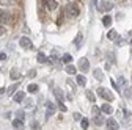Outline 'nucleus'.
I'll use <instances>...</instances> for the list:
<instances>
[{"label": "nucleus", "instance_id": "f257e3e1", "mask_svg": "<svg viewBox=\"0 0 132 130\" xmlns=\"http://www.w3.org/2000/svg\"><path fill=\"white\" fill-rule=\"evenodd\" d=\"M66 14H68L69 17H77V16L80 14L77 3H74V2H69L68 5H66Z\"/></svg>", "mask_w": 132, "mask_h": 130}, {"label": "nucleus", "instance_id": "f03ea898", "mask_svg": "<svg viewBox=\"0 0 132 130\" xmlns=\"http://www.w3.org/2000/svg\"><path fill=\"white\" fill-rule=\"evenodd\" d=\"M96 92H97V96H101L102 99H105V100H110V102H112V100L115 99V96H113L110 91H107L105 88H102V86H99V88L96 89Z\"/></svg>", "mask_w": 132, "mask_h": 130}, {"label": "nucleus", "instance_id": "7ed1b4c3", "mask_svg": "<svg viewBox=\"0 0 132 130\" xmlns=\"http://www.w3.org/2000/svg\"><path fill=\"white\" fill-rule=\"evenodd\" d=\"M79 69L84 74H87L90 71V61H88V58H80L79 60Z\"/></svg>", "mask_w": 132, "mask_h": 130}, {"label": "nucleus", "instance_id": "20e7f679", "mask_svg": "<svg viewBox=\"0 0 132 130\" xmlns=\"http://www.w3.org/2000/svg\"><path fill=\"white\" fill-rule=\"evenodd\" d=\"M19 45H21L22 49H33V42H31V39L27 38V36H22V38L19 39Z\"/></svg>", "mask_w": 132, "mask_h": 130}, {"label": "nucleus", "instance_id": "39448f33", "mask_svg": "<svg viewBox=\"0 0 132 130\" xmlns=\"http://www.w3.org/2000/svg\"><path fill=\"white\" fill-rule=\"evenodd\" d=\"M46 108H47V111H46V119H49L54 113H55V105H54V102H51V100H46Z\"/></svg>", "mask_w": 132, "mask_h": 130}, {"label": "nucleus", "instance_id": "423d86ee", "mask_svg": "<svg viewBox=\"0 0 132 130\" xmlns=\"http://www.w3.org/2000/svg\"><path fill=\"white\" fill-rule=\"evenodd\" d=\"M0 22H2L3 25L11 24V14L6 13V11H0Z\"/></svg>", "mask_w": 132, "mask_h": 130}, {"label": "nucleus", "instance_id": "0eeeda50", "mask_svg": "<svg viewBox=\"0 0 132 130\" xmlns=\"http://www.w3.org/2000/svg\"><path fill=\"white\" fill-rule=\"evenodd\" d=\"M105 122V125H107V128H110V130H117V128H120V125H118V122L115 121L113 118H109L107 121H104Z\"/></svg>", "mask_w": 132, "mask_h": 130}, {"label": "nucleus", "instance_id": "6e6552de", "mask_svg": "<svg viewBox=\"0 0 132 130\" xmlns=\"http://www.w3.org/2000/svg\"><path fill=\"white\" fill-rule=\"evenodd\" d=\"M44 3H46L47 10H51V11H55L58 8V2H55V0H44Z\"/></svg>", "mask_w": 132, "mask_h": 130}, {"label": "nucleus", "instance_id": "1a4fd4ad", "mask_svg": "<svg viewBox=\"0 0 132 130\" xmlns=\"http://www.w3.org/2000/svg\"><path fill=\"white\" fill-rule=\"evenodd\" d=\"M13 96H14V102H18V104H21V102L25 99V92H24V91H19V92L13 94Z\"/></svg>", "mask_w": 132, "mask_h": 130}, {"label": "nucleus", "instance_id": "9d476101", "mask_svg": "<svg viewBox=\"0 0 132 130\" xmlns=\"http://www.w3.org/2000/svg\"><path fill=\"white\" fill-rule=\"evenodd\" d=\"M54 94H55V97H57L58 102H63V100H64V94H63V91H61L60 88H55V89H54Z\"/></svg>", "mask_w": 132, "mask_h": 130}, {"label": "nucleus", "instance_id": "9b49d317", "mask_svg": "<svg viewBox=\"0 0 132 130\" xmlns=\"http://www.w3.org/2000/svg\"><path fill=\"white\" fill-rule=\"evenodd\" d=\"M101 111L105 113V115H112V113H113V107L109 105V104H104V105L101 107Z\"/></svg>", "mask_w": 132, "mask_h": 130}, {"label": "nucleus", "instance_id": "f8f14e48", "mask_svg": "<svg viewBox=\"0 0 132 130\" xmlns=\"http://www.w3.org/2000/svg\"><path fill=\"white\" fill-rule=\"evenodd\" d=\"M13 128H24V119L18 118L13 121Z\"/></svg>", "mask_w": 132, "mask_h": 130}, {"label": "nucleus", "instance_id": "ddd939ff", "mask_svg": "<svg viewBox=\"0 0 132 130\" xmlns=\"http://www.w3.org/2000/svg\"><path fill=\"white\" fill-rule=\"evenodd\" d=\"M76 80H77V85H79V86H85V85H87V78H85L84 75H77Z\"/></svg>", "mask_w": 132, "mask_h": 130}, {"label": "nucleus", "instance_id": "4468645a", "mask_svg": "<svg viewBox=\"0 0 132 130\" xmlns=\"http://www.w3.org/2000/svg\"><path fill=\"white\" fill-rule=\"evenodd\" d=\"M94 78L96 80H99V82H102V80H104V77H102V71L101 69H94Z\"/></svg>", "mask_w": 132, "mask_h": 130}, {"label": "nucleus", "instance_id": "2eb2a0df", "mask_svg": "<svg viewBox=\"0 0 132 130\" xmlns=\"http://www.w3.org/2000/svg\"><path fill=\"white\" fill-rule=\"evenodd\" d=\"M18 88H19V85H18V83H16V85H11V86L6 89V94H8V96H13V94L16 92V89H18Z\"/></svg>", "mask_w": 132, "mask_h": 130}, {"label": "nucleus", "instance_id": "dca6fc26", "mask_svg": "<svg viewBox=\"0 0 132 130\" xmlns=\"http://www.w3.org/2000/svg\"><path fill=\"white\" fill-rule=\"evenodd\" d=\"M123 92H124V96L127 97V99H130V97H132V91H130V88H129L127 85L123 86Z\"/></svg>", "mask_w": 132, "mask_h": 130}, {"label": "nucleus", "instance_id": "f3484780", "mask_svg": "<svg viewBox=\"0 0 132 130\" xmlns=\"http://www.w3.org/2000/svg\"><path fill=\"white\" fill-rule=\"evenodd\" d=\"M10 75H11V78H13V80H19V78H21V75H19V71H18V69H11Z\"/></svg>", "mask_w": 132, "mask_h": 130}, {"label": "nucleus", "instance_id": "a211bd4d", "mask_svg": "<svg viewBox=\"0 0 132 130\" xmlns=\"http://www.w3.org/2000/svg\"><path fill=\"white\" fill-rule=\"evenodd\" d=\"M94 124H96V125H102V124H104V118H102L101 115H96V116H94Z\"/></svg>", "mask_w": 132, "mask_h": 130}, {"label": "nucleus", "instance_id": "6ab92c4d", "mask_svg": "<svg viewBox=\"0 0 132 130\" xmlns=\"http://www.w3.org/2000/svg\"><path fill=\"white\" fill-rule=\"evenodd\" d=\"M102 24L105 27H110L112 25V17H110V16H104V17H102Z\"/></svg>", "mask_w": 132, "mask_h": 130}, {"label": "nucleus", "instance_id": "aec40b11", "mask_svg": "<svg viewBox=\"0 0 132 130\" xmlns=\"http://www.w3.org/2000/svg\"><path fill=\"white\" fill-rule=\"evenodd\" d=\"M38 85H35V83H31V85H28V88H27V91L28 92H38Z\"/></svg>", "mask_w": 132, "mask_h": 130}, {"label": "nucleus", "instance_id": "412c9836", "mask_svg": "<svg viewBox=\"0 0 132 130\" xmlns=\"http://www.w3.org/2000/svg\"><path fill=\"white\" fill-rule=\"evenodd\" d=\"M66 72H68L69 75H71V74L74 75V74L77 72V68H76V66H71V64H69V66H66Z\"/></svg>", "mask_w": 132, "mask_h": 130}, {"label": "nucleus", "instance_id": "4be33fe9", "mask_svg": "<svg viewBox=\"0 0 132 130\" xmlns=\"http://www.w3.org/2000/svg\"><path fill=\"white\" fill-rule=\"evenodd\" d=\"M14 3V0H0V5L2 6H11Z\"/></svg>", "mask_w": 132, "mask_h": 130}, {"label": "nucleus", "instance_id": "5701e85b", "mask_svg": "<svg viewBox=\"0 0 132 130\" xmlns=\"http://www.w3.org/2000/svg\"><path fill=\"white\" fill-rule=\"evenodd\" d=\"M85 94H87V97H88L91 102H96V97H94V94H93L90 89H87V91H85Z\"/></svg>", "mask_w": 132, "mask_h": 130}, {"label": "nucleus", "instance_id": "b1692460", "mask_svg": "<svg viewBox=\"0 0 132 130\" xmlns=\"http://www.w3.org/2000/svg\"><path fill=\"white\" fill-rule=\"evenodd\" d=\"M82 38H84V35H82V33H79V35H77V38H76V41H74V44H76V47H80V42H82Z\"/></svg>", "mask_w": 132, "mask_h": 130}, {"label": "nucleus", "instance_id": "393cba45", "mask_svg": "<svg viewBox=\"0 0 132 130\" xmlns=\"http://www.w3.org/2000/svg\"><path fill=\"white\" fill-rule=\"evenodd\" d=\"M117 36H118V35H117V31H115V30H110L109 33H107V38H109V39H115Z\"/></svg>", "mask_w": 132, "mask_h": 130}, {"label": "nucleus", "instance_id": "a878e982", "mask_svg": "<svg viewBox=\"0 0 132 130\" xmlns=\"http://www.w3.org/2000/svg\"><path fill=\"white\" fill-rule=\"evenodd\" d=\"M112 8V3H109V2H105L102 6H99V11H105V10H110Z\"/></svg>", "mask_w": 132, "mask_h": 130}, {"label": "nucleus", "instance_id": "bb28decb", "mask_svg": "<svg viewBox=\"0 0 132 130\" xmlns=\"http://www.w3.org/2000/svg\"><path fill=\"white\" fill-rule=\"evenodd\" d=\"M115 39H117V41H115V44H117L118 47H120V45H124V44H126V41H124L123 38H118V36H117Z\"/></svg>", "mask_w": 132, "mask_h": 130}, {"label": "nucleus", "instance_id": "cd10ccee", "mask_svg": "<svg viewBox=\"0 0 132 130\" xmlns=\"http://www.w3.org/2000/svg\"><path fill=\"white\" fill-rule=\"evenodd\" d=\"M80 125H82V128H84V130L88 128V119H85V118H84V119H80Z\"/></svg>", "mask_w": 132, "mask_h": 130}, {"label": "nucleus", "instance_id": "c85d7f7f", "mask_svg": "<svg viewBox=\"0 0 132 130\" xmlns=\"http://www.w3.org/2000/svg\"><path fill=\"white\" fill-rule=\"evenodd\" d=\"M46 58H47V57H46L43 52H39V53H38V61H39V63H46Z\"/></svg>", "mask_w": 132, "mask_h": 130}, {"label": "nucleus", "instance_id": "c756f323", "mask_svg": "<svg viewBox=\"0 0 132 130\" xmlns=\"http://www.w3.org/2000/svg\"><path fill=\"white\" fill-rule=\"evenodd\" d=\"M91 113H93L94 116H96V115H101V108H99V107H96V105H94V107L91 108Z\"/></svg>", "mask_w": 132, "mask_h": 130}, {"label": "nucleus", "instance_id": "7c9ffc66", "mask_svg": "<svg viewBox=\"0 0 132 130\" xmlns=\"http://www.w3.org/2000/svg\"><path fill=\"white\" fill-rule=\"evenodd\" d=\"M63 61H64V63H71V61H72V57H71L69 53H66V55H63Z\"/></svg>", "mask_w": 132, "mask_h": 130}, {"label": "nucleus", "instance_id": "2f4dec72", "mask_svg": "<svg viewBox=\"0 0 132 130\" xmlns=\"http://www.w3.org/2000/svg\"><path fill=\"white\" fill-rule=\"evenodd\" d=\"M16 115H18V118H21V119H25V113H24V110L16 111Z\"/></svg>", "mask_w": 132, "mask_h": 130}, {"label": "nucleus", "instance_id": "473e14b6", "mask_svg": "<svg viewBox=\"0 0 132 130\" xmlns=\"http://www.w3.org/2000/svg\"><path fill=\"white\" fill-rule=\"evenodd\" d=\"M30 127L35 128V130H38V128H39V124H38L36 121H31V122H30Z\"/></svg>", "mask_w": 132, "mask_h": 130}, {"label": "nucleus", "instance_id": "72a5a7b5", "mask_svg": "<svg viewBox=\"0 0 132 130\" xmlns=\"http://www.w3.org/2000/svg\"><path fill=\"white\" fill-rule=\"evenodd\" d=\"M118 83H120V89H121V86L126 85V80H124L123 77H118Z\"/></svg>", "mask_w": 132, "mask_h": 130}, {"label": "nucleus", "instance_id": "f704fd0d", "mask_svg": "<svg viewBox=\"0 0 132 130\" xmlns=\"http://www.w3.org/2000/svg\"><path fill=\"white\" fill-rule=\"evenodd\" d=\"M36 75V71L35 69H31V71H28V74H27V77H30V78H33V77H35Z\"/></svg>", "mask_w": 132, "mask_h": 130}, {"label": "nucleus", "instance_id": "c9c22d12", "mask_svg": "<svg viewBox=\"0 0 132 130\" xmlns=\"http://www.w3.org/2000/svg\"><path fill=\"white\" fill-rule=\"evenodd\" d=\"M58 108H60L61 111H66V107L63 105V102H58Z\"/></svg>", "mask_w": 132, "mask_h": 130}, {"label": "nucleus", "instance_id": "e433bc0d", "mask_svg": "<svg viewBox=\"0 0 132 130\" xmlns=\"http://www.w3.org/2000/svg\"><path fill=\"white\" fill-rule=\"evenodd\" d=\"M74 119H76V121H80V119H82L80 113H74Z\"/></svg>", "mask_w": 132, "mask_h": 130}, {"label": "nucleus", "instance_id": "4c0bfd02", "mask_svg": "<svg viewBox=\"0 0 132 130\" xmlns=\"http://www.w3.org/2000/svg\"><path fill=\"white\" fill-rule=\"evenodd\" d=\"M0 60H2V61L6 60V53H0Z\"/></svg>", "mask_w": 132, "mask_h": 130}, {"label": "nucleus", "instance_id": "58836bf2", "mask_svg": "<svg viewBox=\"0 0 132 130\" xmlns=\"http://www.w3.org/2000/svg\"><path fill=\"white\" fill-rule=\"evenodd\" d=\"M124 115H126V118H130V111L129 110H124Z\"/></svg>", "mask_w": 132, "mask_h": 130}, {"label": "nucleus", "instance_id": "ea45409f", "mask_svg": "<svg viewBox=\"0 0 132 130\" xmlns=\"http://www.w3.org/2000/svg\"><path fill=\"white\" fill-rule=\"evenodd\" d=\"M68 85H69V86H71V88H72V89H74V88H76V85H74V83H72V82H71V80H68Z\"/></svg>", "mask_w": 132, "mask_h": 130}, {"label": "nucleus", "instance_id": "a19ab883", "mask_svg": "<svg viewBox=\"0 0 132 130\" xmlns=\"http://www.w3.org/2000/svg\"><path fill=\"white\" fill-rule=\"evenodd\" d=\"M25 107H27V108H30V107H31V100H27V104H25Z\"/></svg>", "mask_w": 132, "mask_h": 130}, {"label": "nucleus", "instance_id": "79ce46f5", "mask_svg": "<svg viewBox=\"0 0 132 130\" xmlns=\"http://www.w3.org/2000/svg\"><path fill=\"white\" fill-rule=\"evenodd\" d=\"M10 116H11V113H5L3 115V118H6V119H10Z\"/></svg>", "mask_w": 132, "mask_h": 130}, {"label": "nucleus", "instance_id": "37998d69", "mask_svg": "<svg viewBox=\"0 0 132 130\" xmlns=\"http://www.w3.org/2000/svg\"><path fill=\"white\" fill-rule=\"evenodd\" d=\"M3 92H5V88H0V96H2Z\"/></svg>", "mask_w": 132, "mask_h": 130}, {"label": "nucleus", "instance_id": "c03bdc74", "mask_svg": "<svg viewBox=\"0 0 132 130\" xmlns=\"http://www.w3.org/2000/svg\"><path fill=\"white\" fill-rule=\"evenodd\" d=\"M130 45H132V39H130Z\"/></svg>", "mask_w": 132, "mask_h": 130}]
</instances>
